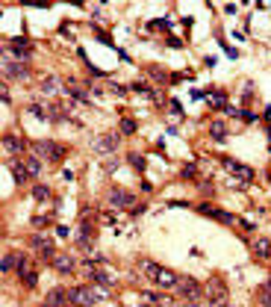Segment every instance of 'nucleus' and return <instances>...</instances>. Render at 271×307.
Instances as JSON below:
<instances>
[{
	"instance_id": "1",
	"label": "nucleus",
	"mask_w": 271,
	"mask_h": 307,
	"mask_svg": "<svg viewBox=\"0 0 271 307\" xmlns=\"http://www.w3.org/2000/svg\"><path fill=\"white\" fill-rule=\"evenodd\" d=\"M142 272L153 281V287H159V290H177L180 287V275H174L171 269L153 263V260H142Z\"/></svg>"
},
{
	"instance_id": "2",
	"label": "nucleus",
	"mask_w": 271,
	"mask_h": 307,
	"mask_svg": "<svg viewBox=\"0 0 271 307\" xmlns=\"http://www.w3.org/2000/svg\"><path fill=\"white\" fill-rule=\"evenodd\" d=\"M30 148H32V154H35L38 160H50V163H56V160L65 157V148H62L59 142H53V139H38V142H32Z\"/></svg>"
},
{
	"instance_id": "3",
	"label": "nucleus",
	"mask_w": 271,
	"mask_h": 307,
	"mask_svg": "<svg viewBox=\"0 0 271 307\" xmlns=\"http://www.w3.org/2000/svg\"><path fill=\"white\" fill-rule=\"evenodd\" d=\"M118 145H121V130H109V133L97 136L92 148H95V154H115Z\"/></svg>"
},
{
	"instance_id": "4",
	"label": "nucleus",
	"mask_w": 271,
	"mask_h": 307,
	"mask_svg": "<svg viewBox=\"0 0 271 307\" xmlns=\"http://www.w3.org/2000/svg\"><path fill=\"white\" fill-rule=\"evenodd\" d=\"M106 201L115 204V207H121V210H127V207H136V192H127L121 186H112V189H106Z\"/></svg>"
},
{
	"instance_id": "5",
	"label": "nucleus",
	"mask_w": 271,
	"mask_h": 307,
	"mask_svg": "<svg viewBox=\"0 0 271 307\" xmlns=\"http://www.w3.org/2000/svg\"><path fill=\"white\" fill-rule=\"evenodd\" d=\"M15 272H18V278H21V284L24 287H35L38 284V272H35V266H32V260L27 257V254H21V263H18V269H15Z\"/></svg>"
},
{
	"instance_id": "6",
	"label": "nucleus",
	"mask_w": 271,
	"mask_h": 307,
	"mask_svg": "<svg viewBox=\"0 0 271 307\" xmlns=\"http://www.w3.org/2000/svg\"><path fill=\"white\" fill-rule=\"evenodd\" d=\"M68 298H71V307H95V301H97L92 287H71Z\"/></svg>"
},
{
	"instance_id": "7",
	"label": "nucleus",
	"mask_w": 271,
	"mask_h": 307,
	"mask_svg": "<svg viewBox=\"0 0 271 307\" xmlns=\"http://www.w3.org/2000/svg\"><path fill=\"white\" fill-rule=\"evenodd\" d=\"M177 292H180L186 301H198V298L204 295V284H198L195 278H180V287H177Z\"/></svg>"
},
{
	"instance_id": "8",
	"label": "nucleus",
	"mask_w": 271,
	"mask_h": 307,
	"mask_svg": "<svg viewBox=\"0 0 271 307\" xmlns=\"http://www.w3.org/2000/svg\"><path fill=\"white\" fill-rule=\"evenodd\" d=\"M30 245H32V251H35L38 257H45V260H53V257H56L53 239H48V237H42V234H35V237L30 239Z\"/></svg>"
},
{
	"instance_id": "9",
	"label": "nucleus",
	"mask_w": 271,
	"mask_h": 307,
	"mask_svg": "<svg viewBox=\"0 0 271 307\" xmlns=\"http://www.w3.org/2000/svg\"><path fill=\"white\" fill-rule=\"evenodd\" d=\"M221 166H224L230 174L242 177V180H254V169L245 166V163H239V160H233V157H221Z\"/></svg>"
},
{
	"instance_id": "10",
	"label": "nucleus",
	"mask_w": 271,
	"mask_h": 307,
	"mask_svg": "<svg viewBox=\"0 0 271 307\" xmlns=\"http://www.w3.org/2000/svg\"><path fill=\"white\" fill-rule=\"evenodd\" d=\"M62 86H65V83L59 80L56 74H42V77H38V89H42L48 98H56V95L62 92Z\"/></svg>"
},
{
	"instance_id": "11",
	"label": "nucleus",
	"mask_w": 271,
	"mask_h": 307,
	"mask_svg": "<svg viewBox=\"0 0 271 307\" xmlns=\"http://www.w3.org/2000/svg\"><path fill=\"white\" fill-rule=\"evenodd\" d=\"M3 74L9 77V80H27L30 68H27V62H12V59L3 56Z\"/></svg>"
},
{
	"instance_id": "12",
	"label": "nucleus",
	"mask_w": 271,
	"mask_h": 307,
	"mask_svg": "<svg viewBox=\"0 0 271 307\" xmlns=\"http://www.w3.org/2000/svg\"><path fill=\"white\" fill-rule=\"evenodd\" d=\"M204 292L209 295L212 304H224V301H227V287H224V281H218V278H212V281L204 287Z\"/></svg>"
},
{
	"instance_id": "13",
	"label": "nucleus",
	"mask_w": 271,
	"mask_h": 307,
	"mask_svg": "<svg viewBox=\"0 0 271 307\" xmlns=\"http://www.w3.org/2000/svg\"><path fill=\"white\" fill-rule=\"evenodd\" d=\"M50 266L56 269V272H62V275H74V272H77V263H74V257H68V254H56V257L50 260Z\"/></svg>"
},
{
	"instance_id": "14",
	"label": "nucleus",
	"mask_w": 271,
	"mask_h": 307,
	"mask_svg": "<svg viewBox=\"0 0 271 307\" xmlns=\"http://www.w3.org/2000/svg\"><path fill=\"white\" fill-rule=\"evenodd\" d=\"M45 307H71V298H68V292H65L62 287H56V290H50V292H48Z\"/></svg>"
},
{
	"instance_id": "15",
	"label": "nucleus",
	"mask_w": 271,
	"mask_h": 307,
	"mask_svg": "<svg viewBox=\"0 0 271 307\" xmlns=\"http://www.w3.org/2000/svg\"><path fill=\"white\" fill-rule=\"evenodd\" d=\"M3 148H6L9 154H24V151H27V145H24L18 136H9V133L3 136Z\"/></svg>"
},
{
	"instance_id": "16",
	"label": "nucleus",
	"mask_w": 271,
	"mask_h": 307,
	"mask_svg": "<svg viewBox=\"0 0 271 307\" xmlns=\"http://www.w3.org/2000/svg\"><path fill=\"white\" fill-rule=\"evenodd\" d=\"M251 248H254V254H256V257H268V254H271V242H268V239H262V237L251 239Z\"/></svg>"
},
{
	"instance_id": "17",
	"label": "nucleus",
	"mask_w": 271,
	"mask_h": 307,
	"mask_svg": "<svg viewBox=\"0 0 271 307\" xmlns=\"http://www.w3.org/2000/svg\"><path fill=\"white\" fill-rule=\"evenodd\" d=\"M198 210H201V213H209L212 219H218V222H224V224H233V216L224 213V210H212V207H207V204H201Z\"/></svg>"
},
{
	"instance_id": "18",
	"label": "nucleus",
	"mask_w": 271,
	"mask_h": 307,
	"mask_svg": "<svg viewBox=\"0 0 271 307\" xmlns=\"http://www.w3.org/2000/svg\"><path fill=\"white\" fill-rule=\"evenodd\" d=\"M9 169H12V177H15V183H27V180H30V171H27V166H21V163H12Z\"/></svg>"
},
{
	"instance_id": "19",
	"label": "nucleus",
	"mask_w": 271,
	"mask_h": 307,
	"mask_svg": "<svg viewBox=\"0 0 271 307\" xmlns=\"http://www.w3.org/2000/svg\"><path fill=\"white\" fill-rule=\"evenodd\" d=\"M27 171H30V177H38V174H42V160H38V157H27Z\"/></svg>"
},
{
	"instance_id": "20",
	"label": "nucleus",
	"mask_w": 271,
	"mask_h": 307,
	"mask_svg": "<svg viewBox=\"0 0 271 307\" xmlns=\"http://www.w3.org/2000/svg\"><path fill=\"white\" fill-rule=\"evenodd\" d=\"M32 198L35 201H50V189L48 186H32Z\"/></svg>"
},
{
	"instance_id": "21",
	"label": "nucleus",
	"mask_w": 271,
	"mask_h": 307,
	"mask_svg": "<svg viewBox=\"0 0 271 307\" xmlns=\"http://www.w3.org/2000/svg\"><path fill=\"white\" fill-rule=\"evenodd\" d=\"M209 133H212V139H224V136H227V127H224V121H212Z\"/></svg>"
},
{
	"instance_id": "22",
	"label": "nucleus",
	"mask_w": 271,
	"mask_h": 307,
	"mask_svg": "<svg viewBox=\"0 0 271 307\" xmlns=\"http://www.w3.org/2000/svg\"><path fill=\"white\" fill-rule=\"evenodd\" d=\"M209 103H212L215 109H221V106L227 103V95H224V92H212V101H209Z\"/></svg>"
},
{
	"instance_id": "23",
	"label": "nucleus",
	"mask_w": 271,
	"mask_h": 307,
	"mask_svg": "<svg viewBox=\"0 0 271 307\" xmlns=\"http://www.w3.org/2000/svg\"><path fill=\"white\" fill-rule=\"evenodd\" d=\"M118 130H121V133H136V121H133V119H121Z\"/></svg>"
},
{
	"instance_id": "24",
	"label": "nucleus",
	"mask_w": 271,
	"mask_h": 307,
	"mask_svg": "<svg viewBox=\"0 0 271 307\" xmlns=\"http://www.w3.org/2000/svg\"><path fill=\"white\" fill-rule=\"evenodd\" d=\"M127 163H133V166H136L139 171L144 169V157H142V154H127Z\"/></svg>"
},
{
	"instance_id": "25",
	"label": "nucleus",
	"mask_w": 271,
	"mask_h": 307,
	"mask_svg": "<svg viewBox=\"0 0 271 307\" xmlns=\"http://www.w3.org/2000/svg\"><path fill=\"white\" fill-rule=\"evenodd\" d=\"M147 77H153V80H165V71H162L159 65H150V68H147Z\"/></svg>"
},
{
	"instance_id": "26",
	"label": "nucleus",
	"mask_w": 271,
	"mask_h": 307,
	"mask_svg": "<svg viewBox=\"0 0 271 307\" xmlns=\"http://www.w3.org/2000/svg\"><path fill=\"white\" fill-rule=\"evenodd\" d=\"M259 301H262V304H271V281L259 290Z\"/></svg>"
},
{
	"instance_id": "27",
	"label": "nucleus",
	"mask_w": 271,
	"mask_h": 307,
	"mask_svg": "<svg viewBox=\"0 0 271 307\" xmlns=\"http://www.w3.org/2000/svg\"><path fill=\"white\" fill-rule=\"evenodd\" d=\"M183 177H186V180H191V177H198V169H195V166H191V163H189V166H183Z\"/></svg>"
},
{
	"instance_id": "28",
	"label": "nucleus",
	"mask_w": 271,
	"mask_h": 307,
	"mask_svg": "<svg viewBox=\"0 0 271 307\" xmlns=\"http://www.w3.org/2000/svg\"><path fill=\"white\" fill-rule=\"evenodd\" d=\"M48 222H50L48 216H32V227H45Z\"/></svg>"
},
{
	"instance_id": "29",
	"label": "nucleus",
	"mask_w": 271,
	"mask_h": 307,
	"mask_svg": "<svg viewBox=\"0 0 271 307\" xmlns=\"http://www.w3.org/2000/svg\"><path fill=\"white\" fill-rule=\"evenodd\" d=\"M239 119H245V124H254V121H256V115H254V112H248V109H245V112H242V115H239Z\"/></svg>"
},
{
	"instance_id": "30",
	"label": "nucleus",
	"mask_w": 271,
	"mask_h": 307,
	"mask_svg": "<svg viewBox=\"0 0 271 307\" xmlns=\"http://www.w3.org/2000/svg\"><path fill=\"white\" fill-rule=\"evenodd\" d=\"M186 307H201V304H198V301H189V304H186Z\"/></svg>"
}]
</instances>
